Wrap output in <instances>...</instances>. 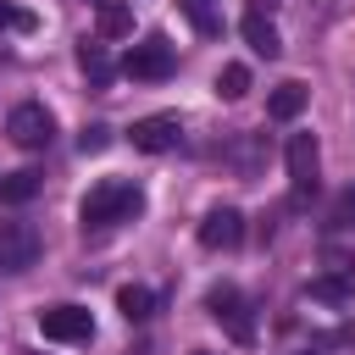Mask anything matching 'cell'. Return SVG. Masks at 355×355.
<instances>
[{
  "instance_id": "11",
  "label": "cell",
  "mask_w": 355,
  "mask_h": 355,
  "mask_svg": "<svg viewBox=\"0 0 355 355\" xmlns=\"http://www.w3.org/2000/svg\"><path fill=\"white\" fill-rule=\"evenodd\" d=\"M239 33H244V44H250L255 55H266V61H272V55H283V39H277V28H272L261 11H250V17L239 22Z\"/></svg>"
},
{
  "instance_id": "9",
  "label": "cell",
  "mask_w": 355,
  "mask_h": 355,
  "mask_svg": "<svg viewBox=\"0 0 355 355\" xmlns=\"http://www.w3.org/2000/svg\"><path fill=\"white\" fill-rule=\"evenodd\" d=\"M200 244H205V250H239V244H244V216H239L233 205L205 211V222H200Z\"/></svg>"
},
{
  "instance_id": "8",
  "label": "cell",
  "mask_w": 355,
  "mask_h": 355,
  "mask_svg": "<svg viewBox=\"0 0 355 355\" xmlns=\"http://www.w3.org/2000/svg\"><path fill=\"white\" fill-rule=\"evenodd\" d=\"M283 161H288V183H294L300 194H311V189H316V166H322L316 139H311V133H294L288 150H283Z\"/></svg>"
},
{
  "instance_id": "19",
  "label": "cell",
  "mask_w": 355,
  "mask_h": 355,
  "mask_svg": "<svg viewBox=\"0 0 355 355\" xmlns=\"http://www.w3.org/2000/svg\"><path fill=\"white\" fill-rule=\"evenodd\" d=\"M33 28H39V17H33V11H22V6L0 0V33H33Z\"/></svg>"
},
{
  "instance_id": "12",
  "label": "cell",
  "mask_w": 355,
  "mask_h": 355,
  "mask_svg": "<svg viewBox=\"0 0 355 355\" xmlns=\"http://www.w3.org/2000/svg\"><path fill=\"white\" fill-rule=\"evenodd\" d=\"M305 100H311V89L288 78V83H277V89H272V100H266V116H272V122H294V116L305 111Z\"/></svg>"
},
{
  "instance_id": "7",
  "label": "cell",
  "mask_w": 355,
  "mask_h": 355,
  "mask_svg": "<svg viewBox=\"0 0 355 355\" xmlns=\"http://www.w3.org/2000/svg\"><path fill=\"white\" fill-rule=\"evenodd\" d=\"M128 139H133V150L161 155V150H172V144L183 139V122H178L172 111H155V116H139V122L128 128Z\"/></svg>"
},
{
  "instance_id": "6",
  "label": "cell",
  "mask_w": 355,
  "mask_h": 355,
  "mask_svg": "<svg viewBox=\"0 0 355 355\" xmlns=\"http://www.w3.org/2000/svg\"><path fill=\"white\" fill-rule=\"evenodd\" d=\"M39 227L33 222H6L0 227V272H28L39 266Z\"/></svg>"
},
{
  "instance_id": "3",
  "label": "cell",
  "mask_w": 355,
  "mask_h": 355,
  "mask_svg": "<svg viewBox=\"0 0 355 355\" xmlns=\"http://www.w3.org/2000/svg\"><path fill=\"white\" fill-rule=\"evenodd\" d=\"M39 333L50 344H89L94 338V316H89V305H44L39 311Z\"/></svg>"
},
{
  "instance_id": "21",
  "label": "cell",
  "mask_w": 355,
  "mask_h": 355,
  "mask_svg": "<svg viewBox=\"0 0 355 355\" xmlns=\"http://www.w3.org/2000/svg\"><path fill=\"white\" fill-rule=\"evenodd\" d=\"M349 216H355V189H344V194L333 200V211H327V227H344Z\"/></svg>"
},
{
  "instance_id": "22",
  "label": "cell",
  "mask_w": 355,
  "mask_h": 355,
  "mask_svg": "<svg viewBox=\"0 0 355 355\" xmlns=\"http://www.w3.org/2000/svg\"><path fill=\"white\" fill-rule=\"evenodd\" d=\"M250 6H255V11H272V6H277V0H250Z\"/></svg>"
},
{
  "instance_id": "18",
  "label": "cell",
  "mask_w": 355,
  "mask_h": 355,
  "mask_svg": "<svg viewBox=\"0 0 355 355\" xmlns=\"http://www.w3.org/2000/svg\"><path fill=\"white\" fill-rule=\"evenodd\" d=\"M216 94H222V100H244V94H250V67H244V61H227V67L216 72Z\"/></svg>"
},
{
  "instance_id": "16",
  "label": "cell",
  "mask_w": 355,
  "mask_h": 355,
  "mask_svg": "<svg viewBox=\"0 0 355 355\" xmlns=\"http://www.w3.org/2000/svg\"><path fill=\"white\" fill-rule=\"evenodd\" d=\"M150 305H155V294H150L144 283H122V288H116V311H122L128 322H144Z\"/></svg>"
},
{
  "instance_id": "1",
  "label": "cell",
  "mask_w": 355,
  "mask_h": 355,
  "mask_svg": "<svg viewBox=\"0 0 355 355\" xmlns=\"http://www.w3.org/2000/svg\"><path fill=\"white\" fill-rule=\"evenodd\" d=\"M144 211V194H139V183H128V178H105V183H94L83 200H78V222L83 227H116V222H128V216H139Z\"/></svg>"
},
{
  "instance_id": "10",
  "label": "cell",
  "mask_w": 355,
  "mask_h": 355,
  "mask_svg": "<svg viewBox=\"0 0 355 355\" xmlns=\"http://www.w3.org/2000/svg\"><path fill=\"white\" fill-rule=\"evenodd\" d=\"M305 294L316 305H355V272H327V277H311Z\"/></svg>"
},
{
  "instance_id": "20",
  "label": "cell",
  "mask_w": 355,
  "mask_h": 355,
  "mask_svg": "<svg viewBox=\"0 0 355 355\" xmlns=\"http://www.w3.org/2000/svg\"><path fill=\"white\" fill-rule=\"evenodd\" d=\"M105 144H111V128H105V122H89V128L78 133V150H83V155H100Z\"/></svg>"
},
{
  "instance_id": "5",
  "label": "cell",
  "mask_w": 355,
  "mask_h": 355,
  "mask_svg": "<svg viewBox=\"0 0 355 355\" xmlns=\"http://www.w3.org/2000/svg\"><path fill=\"white\" fill-rule=\"evenodd\" d=\"M122 78H133V83H161V78H172V44H166V39L133 44V50L122 55Z\"/></svg>"
},
{
  "instance_id": "15",
  "label": "cell",
  "mask_w": 355,
  "mask_h": 355,
  "mask_svg": "<svg viewBox=\"0 0 355 355\" xmlns=\"http://www.w3.org/2000/svg\"><path fill=\"white\" fill-rule=\"evenodd\" d=\"M94 28H100V39H122V33H133V11L122 0H105L94 11Z\"/></svg>"
},
{
  "instance_id": "14",
  "label": "cell",
  "mask_w": 355,
  "mask_h": 355,
  "mask_svg": "<svg viewBox=\"0 0 355 355\" xmlns=\"http://www.w3.org/2000/svg\"><path fill=\"white\" fill-rule=\"evenodd\" d=\"M178 11L194 22V33H205V39L222 33V6H216V0H178Z\"/></svg>"
},
{
  "instance_id": "17",
  "label": "cell",
  "mask_w": 355,
  "mask_h": 355,
  "mask_svg": "<svg viewBox=\"0 0 355 355\" xmlns=\"http://www.w3.org/2000/svg\"><path fill=\"white\" fill-rule=\"evenodd\" d=\"M78 67H83L89 83H105V78H111V55H105V44L83 39V44H78Z\"/></svg>"
},
{
  "instance_id": "4",
  "label": "cell",
  "mask_w": 355,
  "mask_h": 355,
  "mask_svg": "<svg viewBox=\"0 0 355 355\" xmlns=\"http://www.w3.org/2000/svg\"><path fill=\"white\" fill-rule=\"evenodd\" d=\"M6 133H11V144H22V150H44V144L55 139V116H50L39 100H22V105H11Z\"/></svg>"
},
{
  "instance_id": "13",
  "label": "cell",
  "mask_w": 355,
  "mask_h": 355,
  "mask_svg": "<svg viewBox=\"0 0 355 355\" xmlns=\"http://www.w3.org/2000/svg\"><path fill=\"white\" fill-rule=\"evenodd\" d=\"M39 189H44V178H39V172H28V166L0 172V205H28Z\"/></svg>"
},
{
  "instance_id": "2",
  "label": "cell",
  "mask_w": 355,
  "mask_h": 355,
  "mask_svg": "<svg viewBox=\"0 0 355 355\" xmlns=\"http://www.w3.org/2000/svg\"><path fill=\"white\" fill-rule=\"evenodd\" d=\"M205 311L222 322V333H227L233 344H255V316H250V305H244V294H239L233 283L205 288Z\"/></svg>"
}]
</instances>
